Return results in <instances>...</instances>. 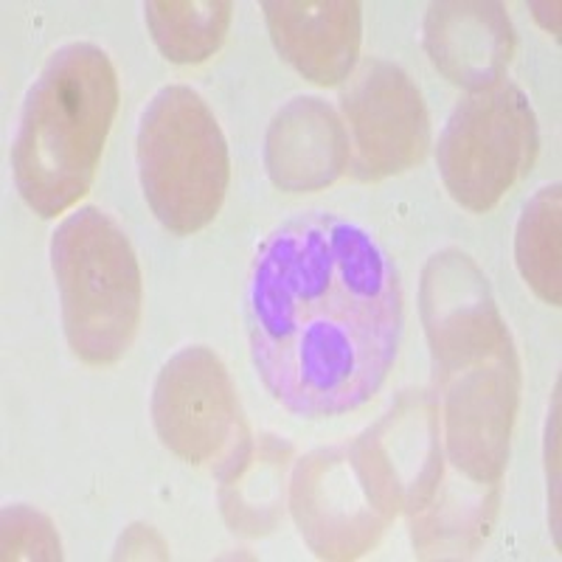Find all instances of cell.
I'll return each mask as SVG.
<instances>
[{"mask_svg": "<svg viewBox=\"0 0 562 562\" xmlns=\"http://www.w3.org/2000/svg\"><path fill=\"white\" fill-rule=\"evenodd\" d=\"M265 167L281 192H318L349 167V133L324 99H293L270 122Z\"/></svg>", "mask_w": 562, "mask_h": 562, "instance_id": "4fadbf2b", "label": "cell"}, {"mask_svg": "<svg viewBox=\"0 0 562 562\" xmlns=\"http://www.w3.org/2000/svg\"><path fill=\"white\" fill-rule=\"evenodd\" d=\"M245 329L256 374L281 408L340 416L369 403L394 366L400 273L358 223L304 211L256 250Z\"/></svg>", "mask_w": 562, "mask_h": 562, "instance_id": "6da1fadb", "label": "cell"}, {"mask_svg": "<svg viewBox=\"0 0 562 562\" xmlns=\"http://www.w3.org/2000/svg\"><path fill=\"white\" fill-rule=\"evenodd\" d=\"M113 557L115 560H167L169 549L153 526L135 524L124 531Z\"/></svg>", "mask_w": 562, "mask_h": 562, "instance_id": "ac0fdd59", "label": "cell"}, {"mask_svg": "<svg viewBox=\"0 0 562 562\" xmlns=\"http://www.w3.org/2000/svg\"><path fill=\"white\" fill-rule=\"evenodd\" d=\"M425 52L441 77L464 90L501 82L515 57V29L504 3L441 0L425 18Z\"/></svg>", "mask_w": 562, "mask_h": 562, "instance_id": "8fae6325", "label": "cell"}, {"mask_svg": "<svg viewBox=\"0 0 562 562\" xmlns=\"http://www.w3.org/2000/svg\"><path fill=\"white\" fill-rule=\"evenodd\" d=\"M138 178L158 223L189 237L217 217L231 180L228 144L198 90L160 88L140 113Z\"/></svg>", "mask_w": 562, "mask_h": 562, "instance_id": "5b68a950", "label": "cell"}, {"mask_svg": "<svg viewBox=\"0 0 562 562\" xmlns=\"http://www.w3.org/2000/svg\"><path fill=\"white\" fill-rule=\"evenodd\" d=\"M231 12L228 0H153L144 7L155 45L175 65H200L217 52Z\"/></svg>", "mask_w": 562, "mask_h": 562, "instance_id": "9a60e30c", "label": "cell"}, {"mask_svg": "<svg viewBox=\"0 0 562 562\" xmlns=\"http://www.w3.org/2000/svg\"><path fill=\"white\" fill-rule=\"evenodd\" d=\"M293 448L279 436H250L228 464L217 470L220 509L231 531L259 537L273 531L281 518L284 475Z\"/></svg>", "mask_w": 562, "mask_h": 562, "instance_id": "5bb4252c", "label": "cell"}, {"mask_svg": "<svg viewBox=\"0 0 562 562\" xmlns=\"http://www.w3.org/2000/svg\"><path fill=\"white\" fill-rule=\"evenodd\" d=\"M422 321L445 456L470 484L495 490L509 461L520 363L486 276L470 256L441 250L430 259L422 273Z\"/></svg>", "mask_w": 562, "mask_h": 562, "instance_id": "7a4b0ae2", "label": "cell"}, {"mask_svg": "<svg viewBox=\"0 0 562 562\" xmlns=\"http://www.w3.org/2000/svg\"><path fill=\"white\" fill-rule=\"evenodd\" d=\"M540 135L524 90L495 82L456 104L439 135L436 164L450 198L473 214H486L512 186L529 175Z\"/></svg>", "mask_w": 562, "mask_h": 562, "instance_id": "8992f818", "label": "cell"}, {"mask_svg": "<svg viewBox=\"0 0 562 562\" xmlns=\"http://www.w3.org/2000/svg\"><path fill=\"white\" fill-rule=\"evenodd\" d=\"M52 270L74 355L119 363L140 324V270L122 225L97 205L74 211L54 231Z\"/></svg>", "mask_w": 562, "mask_h": 562, "instance_id": "277c9868", "label": "cell"}, {"mask_svg": "<svg viewBox=\"0 0 562 562\" xmlns=\"http://www.w3.org/2000/svg\"><path fill=\"white\" fill-rule=\"evenodd\" d=\"M276 52L315 85L351 74L363 43V9L355 0H265Z\"/></svg>", "mask_w": 562, "mask_h": 562, "instance_id": "7c38bea8", "label": "cell"}, {"mask_svg": "<svg viewBox=\"0 0 562 562\" xmlns=\"http://www.w3.org/2000/svg\"><path fill=\"white\" fill-rule=\"evenodd\" d=\"M153 422L164 448L189 464L214 467V473L250 439L228 369L209 346H186L164 363Z\"/></svg>", "mask_w": 562, "mask_h": 562, "instance_id": "52a82bcc", "label": "cell"}, {"mask_svg": "<svg viewBox=\"0 0 562 562\" xmlns=\"http://www.w3.org/2000/svg\"><path fill=\"white\" fill-rule=\"evenodd\" d=\"M115 110L119 77L99 45L68 43L48 57L12 144L14 186L37 217H57L88 194Z\"/></svg>", "mask_w": 562, "mask_h": 562, "instance_id": "3957f363", "label": "cell"}, {"mask_svg": "<svg viewBox=\"0 0 562 562\" xmlns=\"http://www.w3.org/2000/svg\"><path fill=\"white\" fill-rule=\"evenodd\" d=\"M391 509L411 520L434 506L445 481L439 403L428 391H405L383 419L351 441Z\"/></svg>", "mask_w": 562, "mask_h": 562, "instance_id": "30bf717a", "label": "cell"}, {"mask_svg": "<svg viewBox=\"0 0 562 562\" xmlns=\"http://www.w3.org/2000/svg\"><path fill=\"white\" fill-rule=\"evenodd\" d=\"M3 560H63V546L52 520L32 506H7Z\"/></svg>", "mask_w": 562, "mask_h": 562, "instance_id": "e0dca14e", "label": "cell"}, {"mask_svg": "<svg viewBox=\"0 0 562 562\" xmlns=\"http://www.w3.org/2000/svg\"><path fill=\"white\" fill-rule=\"evenodd\" d=\"M351 127L355 175L383 180L422 164L430 147V115L422 93L400 65L369 57L340 90Z\"/></svg>", "mask_w": 562, "mask_h": 562, "instance_id": "9c48e42d", "label": "cell"}, {"mask_svg": "<svg viewBox=\"0 0 562 562\" xmlns=\"http://www.w3.org/2000/svg\"><path fill=\"white\" fill-rule=\"evenodd\" d=\"M290 506L301 537L321 560L366 554L396 518L351 441L313 450L295 464Z\"/></svg>", "mask_w": 562, "mask_h": 562, "instance_id": "ba28073f", "label": "cell"}, {"mask_svg": "<svg viewBox=\"0 0 562 562\" xmlns=\"http://www.w3.org/2000/svg\"><path fill=\"white\" fill-rule=\"evenodd\" d=\"M560 183L546 186L526 203L515 234V259L531 290L546 304L560 307Z\"/></svg>", "mask_w": 562, "mask_h": 562, "instance_id": "2e32d148", "label": "cell"}]
</instances>
